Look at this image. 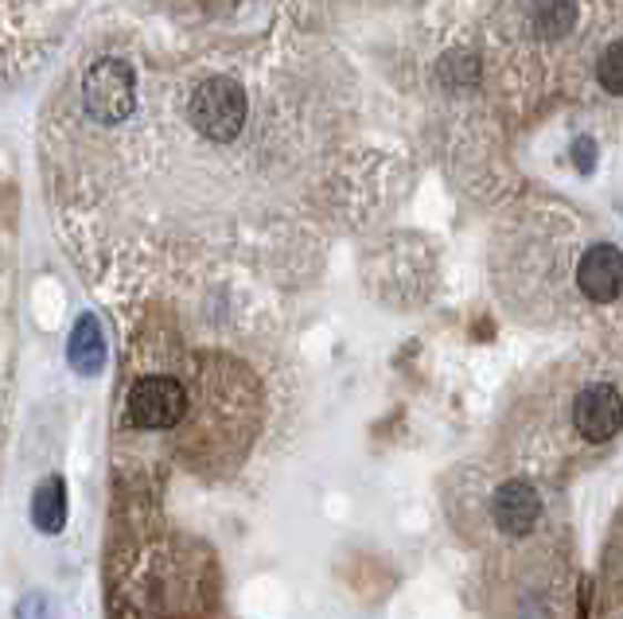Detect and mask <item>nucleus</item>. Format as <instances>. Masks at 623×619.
I'll use <instances>...</instances> for the list:
<instances>
[{"instance_id":"1","label":"nucleus","mask_w":623,"mask_h":619,"mask_svg":"<svg viewBox=\"0 0 623 619\" xmlns=\"http://www.w3.org/2000/svg\"><path fill=\"white\" fill-rule=\"evenodd\" d=\"M246 110H249L246 90L234 79H226V74H215V79L195 87L192 105H187V121L207 141L231 144L242 133V125H246Z\"/></svg>"},{"instance_id":"2","label":"nucleus","mask_w":623,"mask_h":619,"mask_svg":"<svg viewBox=\"0 0 623 619\" xmlns=\"http://www.w3.org/2000/svg\"><path fill=\"white\" fill-rule=\"evenodd\" d=\"M82 105L98 125H121L136 105V71L125 59H98L82 79Z\"/></svg>"},{"instance_id":"3","label":"nucleus","mask_w":623,"mask_h":619,"mask_svg":"<svg viewBox=\"0 0 623 619\" xmlns=\"http://www.w3.org/2000/svg\"><path fill=\"white\" fill-rule=\"evenodd\" d=\"M187 417V389L168 374H149L129 389V422L136 429H176Z\"/></svg>"},{"instance_id":"4","label":"nucleus","mask_w":623,"mask_h":619,"mask_svg":"<svg viewBox=\"0 0 623 619\" xmlns=\"http://www.w3.org/2000/svg\"><path fill=\"white\" fill-rule=\"evenodd\" d=\"M573 425L576 433H581L584 440H592V445H604V440H612L615 433L623 429V397L615 386H589L576 394L573 402Z\"/></svg>"},{"instance_id":"5","label":"nucleus","mask_w":623,"mask_h":619,"mask_svg":"<svg viewBox=\"0 0 623 619\" xmlns=\"http://www.w3.org/2000/svg\"><path fill=\"white\" fill-rule=\"evenodd\" d=\"M576 288H581L589 301L612 304L623 296V250L612 242H600L576 265Z\"/></svg>"},{"instance_id":"6","label":"nucleus","mask_w":623,"mask_h":619,"mask_svg":"<svg viewBox=\"0 0 623 619\" xmlns=\"http://www.w3.org/2000/svg\"><path fill=\"white\" fill-rule=\"evenodd\" d=\"M491 518H496V526L503 534L522 538V534L534 530L538 518H542V499H538V491L527 479H507V484H499L496 495H491Z\"/></svg>"},{"instance_id":"7","label":"nucleus","mask_w":623,"mask_h":619,"mask_svg":"<svg viewBox=\"0 0 623 619\" xmlns=\"http://www.w3.org/2000/svg\"><path fill=\"white\" fill-rule=\"evenodd\" d=\"M67 355H71V366L79 374L102 371L105 335H102V324H98L94 316H79V324H74V332H71V347H67Z\"/></svg>"},{"instance_id":"8","label":"nucleus","mask_w":623,"mask_h":619,"mask_svg":"<svg viewBox=\"0 0 623 619\" xmlns=\"http://www.w3.org/2000/svg\"><path fill=\"white\" fill-rule=\"evenodd\" d=\"M32 522L43 534H59L67 526V487L59 476H48L32 495Z\"/></svg>"},{"instance_id":"9","label":"nucleus","mask_w":623,"mask_h":619,"mask_svg":"<svg viewBox=\"0 0 623 619\" xmlns=\"http://www.w3.org/2000/svg\"><path fill=\"white\" fill-rule=\"evenodd\" d=\"M530 24L542 40H561L576 24V4L573 0H538Z\"/></svg>"},{"instance_id":"10","label":"nucleus","mask_w":623,"mask_h":619,"mask_svg":"<svg viewBox=\"0 0 623 619\" xmlns=\"http://www.w3.org/2000/svg\"><path fill=\"white\" fill-rule=\"evenodd\" d=\"M596 79L607 94L623 98V40H615L604 48V55H600V63H596Z\"/></svg>"},{"instance_id":"11","label":"nucleus","mask_w":623,"mask_h":619,"mask_svg":"<svg viewBox=\"0 0 623 619\" xmlns=\"http://www.w3.org/2000/svg\"><path fill=\"white\" fill-rule=\"evenodd\" d=\"M440 79H448V82H476L480 79V59L476 55H468V51H452L448 59H440Z\"/></svg>"},{"instance_id":"12","label":"nucleus","mask_w":623,"mask_h":619,"mask_svg":"<svg viewBox=\"0 0 623 619\" xmlns=\"http://www.w3.org/2000/svg\"><path fill=\"white\" fill-rule=\"evenodd\" d=\"M20 619H55L51 616V603H48V596H28L24 603H20Z\"/></svg>"},{"instance_id":"13","label":"nucleus","mask_w":623,"mask_h":619,"mask_svg":"<svg viewBox=\"0 0 623 619\" xmlns=\"http://www.w3.org/2000/svg\"><path fill=\"white\" fill-rule=\"evenodd\" d=\"M573 156H576V168H581V172H592V141L589 136L573 144Z\"/></svg>"}]
</instances>
